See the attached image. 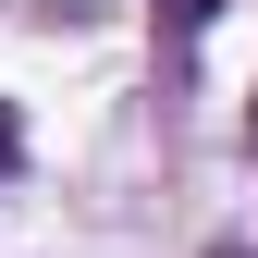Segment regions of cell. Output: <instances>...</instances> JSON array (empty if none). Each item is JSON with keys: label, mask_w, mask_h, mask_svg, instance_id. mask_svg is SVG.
I'll list each match as a JSON object with an SVG mask.
<instances>
[{"label": "cell", "mask_w": 258, "mask_h": 258, "mask_svg": "<svg viewBox=\"0 0 258 258\" xmlns=\"http://www.w3.org/2000/svg\"><path fill=\"white\" fill-rule=\"evenodd\" d=\"M0 172H13V111H0Z\"/></svg>", "instance_id": "6da1fadb"}]
</instances>
